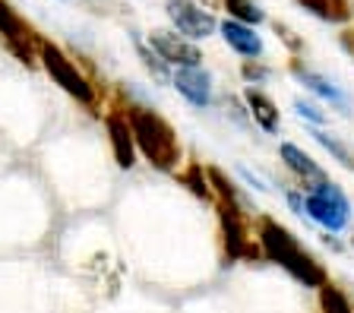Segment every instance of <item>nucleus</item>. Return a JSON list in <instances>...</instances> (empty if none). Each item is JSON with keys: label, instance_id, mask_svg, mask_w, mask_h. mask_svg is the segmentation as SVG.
Returning <instances> with one entry per match:
<instances>
[{"label": "nucleus", "instance_id": "obj_1", "mask_svg": "<svg viewBox=\"0 0 354 313\" xmlns=\"http://www.w3.org/2000/svg\"><path fill=\"white\" fill-rule=\"evenodd\" d=\"M253 238H257L259 247V260L285 269L297 285L317 291L319 285L329 282V269L323 266V260L313 250H307L301 244V238L275 216H266V212L253 216Z\"/></svg>", "mask_w": 354, "mask_h": 313}, {"label": "nucleus", "instance_id": "obj_2", "mask_svg": "<svg viewBox=\"0 0 354 313\" xmlns=\"http://www.w3.org/2000/svg\"><path fill=\"white\" fill-rule=\"evenodd\" d=\"M127 120L133 130V142L140 152V162L152 164L162 174H177L184 168V142L177 136L174 124L165 117L162 111H155L152 104L133 102L127 98Z\"/></svg>", "mask_w": 354, "mask_h": 313}, {"label": "nucleus", "instance_id": "obj_3", "mask_svg": "<svg viewBox=\"0 0 354 313\" xmlns=\"http://www.w3.org/2000/svg\"><path fill=\"white\" fill-rule=\"evenodd\" d=\"M38 67L44 70V76H48L64 95H70L76 104H82V108H88L92 114L102 117V111H104L102 86L86 73V67H82L73 54H66L57 41H51V38H44V35H41V41H38Z\"/></svg>", "mask_w": 354, "mask_h": 313}, {"label": "nucleus", "instance_id": "obj_4", "mask_svg": "<svg viewBox=\"0 0 354 313\" xmlns=\"http://www.w3.org/2000/svg\"><path fill=\"white\" fill-rule=\"evenodd\" d=\"M304 218L317 225L323 234H345L354 222V202L345 193L339 180H317V184H304Z\"/></svg>", "mask_w": 354, "mask_h": 313}, {"label": "nucleus", "instance_id": "obj_5", "mask_svg": "<svg viewBox=\"0 0 354 313\" xmlns=\"http://www.w3.org/2000/svg\"><path fill=\"white\" fill-rule=\"evenodd\" d=\"M218 238L228 263L259 260V247L253 238V212L247 202H215Z\"/></svg>", "mask_w": 354, "mask_h": 313}, {"label": "nucleus", "instance_id": "obj_6", "mask_svg": "<svg viewBox=\"0 0 354 313\" xmlns=\"http://www.w3.org/2000/svg\"><path fill=\"white\" fill-rule=\"evenodd\" d=\"M288 73L295 76L297 86H304V92H310V95L317 98L323 108H329V111L342 114V117H351V114H354L351 95H348V92L342 89L335 79H329L326 73H319V70L307 67L301 57H291V60H288Z\"/></svg>", "mask_w": 354, "mask_h": 313}, {"label": "nucleus", "instance_id": "obj_7", "mask_svg": "<svg viewBox=\"0 0 354 313\" xmlns=\"http://www.w3.org/2000/svg\"><path fill=\"white\" fill-rule=\"evenodd\" d=\"M0 38H3L7 51L13 54L19 64H26V67H35L38 64L41 32H38L29 19H22L19 10H16L10 0H0Z\"/></svg>", "mask_w": 354, "mask_h": 313}, {"label": "nucleus", "instance_id": "obj_8", "mask_svg": "<svg viewBox=\"0 0 354 313\" xmlns=\"http://www.w3.org/2000/svg\"><path fill=\"white\" fill-rule=\"evenodd\" d=\"M102 124H104V133H108V149H111V155H114V164H118L120 171H133V168L140 164V152H136V142H133V130H130V120H127L124 98L104 104Z\"/></svg>", "mask_w": 354, "mask_h": 313}, {"label": "nucleus", "instance_id": "obj_9", "mask_svg": "<svg viewBox=\"0 0 354 313\" xmlns=\"http://www.w3.org/2000/svg\"><path fill=\"white\" fill-rule=\"evenodd\" d=\"M165 16H168L171 29L177 35L190 38V41H206V38L218 35V19L212 10L199 7L196 0H168L165 3Z\"/></svg>", "mask_w": 354, "mask_h": 313}, {"label": "nucleus", "instance_id": "obj_10", "mask_svg": "<svg viewBox=\"0 0 354 313\" xmlns=\"http://www.w3.org/2000/svg\"><path fill=\"white\" fill-rule=\"evenodd\" d=\"M146 41L171 70H177V67H203V60H206L203 57V48H199L196 41L177 35L171 26L168 29H152L146 35Z\"/></svg>", "mask_w": 354, "mask_h": 313}, {"label": "nucleus", "instance_id": "obj_11", "mask_svg": "<svg viewBox=\"0 0 354 313\" xmlns=\"http://www.w3.org/2000/svg\"><path fill=\"white\" fill-rule=\"evenodd\" d=\"M171 89L196 111H209L215 104V76L206 67H177L171 73Z\"/></svg>", "mask_w": 354, "mask_h": 313}, {"label": "nucleus", "instance_id": "obj_12", "mask_svg": "<svg viewBox=\"0 0 354 313\" xmlns=\"http://www.w3.org/2000/svg\"><path fill=\"white\" fill-rule=\"evenodd\" d=\"M279 162H281V168H285V171L297 180V187L317 184V180L329 178V171H326L323 164H319V158L313 155V152H307L304 146L291 142V140L279 142Z\"/></svg>", "mask_w": 354, "mask_h": 313}, {"label": "nucleus", "instance_id": "obj_13", "mask_svg": "<svg viewBox=\"0 0 354 313\" xmlns=\"http://www.w3.org/2000/svg\"><path fill=\"white\" fill-rule=\"evenodd\" d=\"M218 35L221 41L243 60H263L266 54V41L263 35L257 32V26H247V23H237V19H221L218 23Z\"/></svg>", "mask_w": 354, "mask_h": 313}, {"label": "nucleus", "instance_id": "obj_14", "mask_svg": "<svg viewBox=\"0 0 354 313\" xmlns=\"http://www.w3.org/2000/svg\"><path fill=\"white\" fill-rule=\"evenodd\" d=\"M243 104H247V114H250V124L257 130H263V133H279L281 127V111L279 104L272 102V95H266L263 89H253V86H247L243 89Z\"/></svg>", "mask_w": 354, "mask_h": 313}, {"label": "nucleus", "instance_id": "obj_15", "mask_svg": "<svg viewBox=\"0 0 354 313\" xmlns=\"http://www.w3.org/2000/svg\"><path fill=\"white\" fill-rule=\"evenodd\" d=\"M307 136L317 142L319 149L339 164V168H345L348 174H354V146L351 142H345L339 133H332V130H326V127H307Z\"/></svg>", "mask_w": 354, "mask_h": 313}, {"label": "nucleus", "instance_id": "obj_16", "mask_svg": "<svg viewBox=\"0 0 354 313\" xmlns=\"http://www.w3.org/2000/svg\"><path fill=\"white\" fill-rule=\"evenodd\" d=\"M295 3L307 10L310 16H317L319 23H332V26L348 23L354 13L351 0H295Z\"/></svg>", "mask_w": 354, "mask_h": 313}, {"label": "nucleus", "instance_id": "obj_17", "mask_svg": "<svg viewBox=\"0 0 354 313\" xmlns=\"http://www.w3.org/2000/svg\"><path fill=\"white\" fill-rule=\"evenodd\" d=\"M133 51H136V57L142 60V67H146V73L152 76L155 82H162V86H171V73H174V70H171L168 64H165V60L158 57V54H155L152 48H149L146 38L136 35V32H133Z\"/></svg>", "mask_w": 354, "mask_h": 313}, {"label": "nucleus", "instance_id": "obj_18", "mask_svg": "<svg viewBox=\"0 0 354 313\" xmlns=\"http://www.w3.org/2000/svg\"><path fill=\"white\" fill-rule=\"evenodd\" d=\"M177 180L190 190L196 200H206L212 202V187H209V174H206V164L199 162H187L180 171H177Z\"/></svg>", "mask_w": 354, "mask_h": 313}, {"label": "nucleus", "instance_id": "obj_19", "mask_svg": "<svg viewBox=\"0 0 354 313\" xmlns=\"http://www.w3.org/2000/svg\"><path fill=\"white\" fill-rule=\"evenodd\" d=\"M317 313H354V304L345 291L329 278L326 285L317 288Z\"/></svg>", "mask_w": 354, "mask_h": 313}, {"label": "nucleus", "instance_id": "obj_20", "mask_svg": "<svg viewBox=\"0 0 354 313\" xmlns=\"http://www.w3.org/2000/svg\"><path fill=\"white\" fill-rule=\"evenodd\" d=\"M218 7L228 13V19H237V23H247V26L266 23V10L259 7L257 0H218Z\"/></svg>", "mask_w": 354, "mask_h": 313}, {"label": "nucleus", "instance_id": "obj_21", "mask_svg": "<svg viewBox=\"0 0 354 313\" xmlns=\"http://www.w3.org/2000/svg\"><path fill=\"white\" fill-rule=\"evenodd\" d=\"M291 108H295V114L307 124V127H329V111H326L319 102H313V98L297 95L295 102H291Z\"/></svg>", "mask_w": 354, "mask_h": 313}, {"label": "nucleus", "instance_id": "obj_22", "mask_svg": "<svg viewBox=\"0 0 354 313\" xmlns=\"http://www.w3.org/2000/svg\"><path fill=\"white\" fill-rule=\"evenodd\" d=\"M241 79H243V86L263 89L266 82L272 79V67H266L263 60H241Z\"/></svg>", "mask_w": 354, "mask_h": 313}, {"label": "nucleus", "instance_id": "obj_23", "mask_svg": "<svg viewBox=\"0 0 354 313\" xmlns=\"http://www.w3.org/2000/svg\"><path fill=\"white\" fill-rule=\"evenodd\" d=\"M272 29H275V35L285 41V48L291 51V57H297V54L304 51V38H297V32L291 29V26H285V23H272Z\"/></svg>", "mask_w": 354, "mask_h": 313}, {"label": "nucleus", "instance_id": "obj_24", "mask_svg": "<svg viewBox=\"0 0 354 313\" xmlns=\"http://www.w3.org/2000/svg\"><path fill=\"white\" fill-rule=\"evenodd\" d=\"M234 174L243 180V187H247V190H257V193H269V190H272V187L266 184V180L259 178L257 171H250V168H243V164H241V168H237Z\"/></svg>", "mask_w": 354, "mask_h": 313}, {"label": "nucleus", "instance_id": "obj_25", "mask_svg": "<svg viewBox=\"0 0 354 313\" xmlns=\"http://www.w3.org/2000/svg\"><path fill=\"white\" fill-rule=\"evenodd\" d=\"M285 202H288V209H291L297 218H304V190H301V187H288V190H285Z\"/></svg>", "mask_w": 354, "mask_h": 313}, {"label": "nucleus", "instance_id": "obj_26", "mask_svg": "<svg viewBox=\"0 0 354 313\" xmlns=\"http://www.w3.org/2000/svg\"><path fill=\"white\" fill-rule=\"evenodd\" d=\"M342 48H345V51L354 57V29H345V32H342Z\"/></svg>", "mask_w": 354, "mask_h": 313}, {"label": "nucleus", "instance_id": "obj_27", "mask_svg": "<svg viewBox=\"0 0 354 313\" xmlns=\"http://www.w3.org/2000/svg\"><path fill=\"white\" fill-rule=\"evenodd\" d=\"M196 3H199V7H206V10H215V7H218V0H196Z\"/></svg>", "mask_w": 354, "mask_h": 313}, {"label": "nucleus", "instance_id": "obj_28", "mask_svg": "<svg viewBox=\"0 0 354 313\" xmlns=\"http://www.w3.org/2000/svg\"><path fill=\"white\" fill-rule=\"evenodd\" d=\"M351 247H354V238H351Z\"/></svg>", "mask_w": 354, "mask_h": 313}]
</instances>
